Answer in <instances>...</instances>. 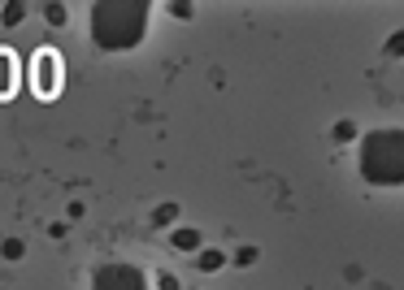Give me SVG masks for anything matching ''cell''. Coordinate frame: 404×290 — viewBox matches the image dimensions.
Wrapping results in <instances>:
<instances>
[{
    "label": "cell",
    "instance_id": "cell-18",
    "mask_svg": "<svg viewBox=\"0 0 404 290\" xmlns=\"http://www.w3.org/2000/svg\"><path fill=\"white\" fill-rule=\"evenodd\" d=\"M83 213H87V208H83V204H79V199H70V208H65V217H70V221H79V217H83Z\"/></svg>",
    "mask_w": 404,
    "mask_h": 290
},
{
    "label": "cell",
    "instance_id": "cell-2",
    "mask_svg": "<svg viewBox=\"0 0 404 290\" xmlns=\"http://www.w3.org/2000/svg\"><path fill=\"white\" fill-rule=\"evenodd\" d=\"M361 178L370 187H404V130L387 126L361 139Z\"/></svg>",
    "mask_w": 404,
    "mask_h": 290
},
{
    "label": "cell",
    "instance_id": "cell-16",
    "mask_svg": "<svg viewBox=\"0 0 404 290\" xmlns=\"http://www.w3.org/2000/svg\"><path fill=\"white\" fill-rule=\"evenodd\" d=\"M157 290H183L174 273H157Z\"/></svg>",
    "mask_w": 404,
    "mask_h": 290
},
{
    "label": "cell",
    "instance_id": "cell-4",
    "mask_svg": "<svg viewBox=\"0 0 404 290\" xmlns=\"http://www.w3.org/2000/svg\"><path fill=\"white\" fill-rule=\"evenodd\" d=\"M91 290H148V273L126 260H105L91 273Z\"/></svg>",
    "mask_w": 404,
    "mask_h": 290
},
{
    "label": "cell",
    "instance_id": "cell-1",
    "mask_svg": "<svg viewBox=\"0 0 404 290\" xmlns=\"http://www.w3.org/2000/svg\"><path fill=\"white\" fill-rule=\"evenodd\" d=\"M153 5L148 0H96L91 5V44L100 52H131L148 35Z\"/></svg>",
    "mask_w": 404,
    "mask_h": 290
},
{
    "label": "cell",
    "instance_id": "cell-11",
    "mask_svg": "<svg viewBox=\"0 0 404 290\" xmlns=\"http://www.w3.org/2000/svg\"><path fill=\"white\" fill-rule=\"evenodd\" d=\"M39 18H44L48 26H65V22H70V9H65V5H39Z\"/></svg>",
    "mask_w": 404,
    "mask_h": 290
},
{
    "label": "cell",
    "instance_id": "cell-19",
    "mask_svg": "<svg viewBox=\"0 0 404 290\" xmlns=\"http://www.w3.org/2000/svg\"><path fill=\"white\" fill-rule=\"evenodd\" d=\"M343 277H348V282H361L365 273H361V265H348V269H343Z\"/></svg>",
    "mask_w": 404,
    "mask_h": 290
},
{
    "label": "cell",
    "instance_id": "cell-8",
    "mask_svg": "<svg viewBox=\"0 0 404 290\" xmlns=\"http://www.w3.org/2000/svg\"><path fill=\"white\" fill-rule=\"evenodd\" d=\"M148 221H153V225H179V204H157L153 208V213H148Z\"/></svg>",
    "mask_w": 404,
    "mask_h": 290
},
{
    "label": "cell",
    "instance_id": "cell-17",
    "mask_svg": "<svg viewBox=\"0 0 404 290\" xmlns=\"http://www.w3.org/2000/svg\"><path fill=\"white\" fill-rule=\"evenodd\" d=\"M65 234H70L65 221H53V225H48V239H65Z\"/></svg>",
    "mask_w": 404,
    "mask_h": 290
},
{
    "label": "cell",
    "instance_id": "cell-7",
    "mask_svg": "<svg viewBox=\"0 0 404 290\" xmlns=\"http://www.w3.org/2000/svg\"><path fill=\"white\" fill-rule=\"evenodd\" d=\"M226 265H231V256L217 251V247H200V251H196V269H200V273H217V269H226Z\"/></svg>",
    "mask_w": 404,
    "mask_h": 290
},
{
    "label": "cell",
    "instance_id": "cell-15",
    "mask_svg": "<svg viewBox=\"0 0 404 290\" xmlns=\"http://www.w3.org/2000/svg\"><path fill=\"white\" fill-rule=\"evenodd\" d=\"M383 52H387V57H404V31H396V35L383 44Z\"/></svg>",
    "mask_w": 404,
    "mask_h": 290
},
{
    "label": "cell",
    "instance_id": "cell-9",
    "mask_svg": "<svg viewBox=\"0 0 404 290\" xmlns=\"http://www.w3.org/2000/svg\"><path fill=\"white\" fill-rule=\"evenodd\" d=\"M27 13H31V5H22V0H13V5H5V9H0V22H5V26H22V22H27Z\"/></svg>",
    "mask_w": 404,
    "mask_h": 290
},
{
    "label": "cell",
    "instance_id": "cell-5",
    "mask_svg": "<svg viewBox=\"0 0 404 290\" xmlns=\"http://www.w3.org/2000/svg\"><path fill=\"white\" fill-rule=\"evenodd\" d=\"M170 247H174V251H191V256H196L200 247H205V234H200L196 225H174V230H170Z\"/></svg>",
    "mask_w": 404,
    "mask_h": 290
},
{
    "label": "cell",
    "instance_id": "cell-3",
    "mask_svg": "<svg viewBox=\"0 0 404 290\" xmlns=\"http://www.w3.org/2000/svg\"><path fill=\"white\" fill-rule=\"evenodd\" d=\"M27 74H31V87H35L39 100H57V95H61L65 70H61V52H57V48H35Z\"/></svg>",
    "mask_w": 404,
    "mask_h": 290
},
{
    "label": "cell",
    "instance_id": "cell-10",
    "mask_svg": "<svg viewBox=\"0 0 404 290\" xmlns=\"http://www.w3.org/2000/svg\"><path fill=\"white\" fill-rule=\"evenodd\" d=\"M357 135H361V130H357V121H352V117L335 121V130H331V139H335V143H352Z\"/></svg>",
    "mask_w": 404,
    "mask_h": 290
},
{
    "label": "cell",
    "instance_id": "cell-12",
    "mask_svg": "<svg viewBox=\"0 0 404 290\" xmlns=\"http://www.w3.org/2000/svg\"><path fill=\"white\" fill-rule=\"evenodd\" d=\"M257 260H261V251L248 243V247H239V251L231 256V265H235V269H252V265H257Z\"/></svg>",
    "mask_w": 404,
    "mask_h": 290
},
{
    "label": "cell",
    "instance_id": "cell-6",
    "mask_svg": "<svg viewBox=\"0 0 404 290\" xmlns=\"http://www.w3.org/2000/svg\"><path fill=\"white\" fill-rule=\"evenodd\" d=\"M18 87V57L9 48H0V100H9Z\"/></svg>",
    "mask_w": 404,
    "mask_h": 290
},
{
    "label": "cell",
    "instance_id": "cell-14",
    "mask_svg": "<svg viewBox=\"0 0 404 290\" xmlns=\"http://www.w3.org/2000/svg\"><path fill=\"white\" fill-rule=\"evenodd\" d=\"M170 18L191 22V18H196V5H191V0H174V5H170Z\"/></svg>",
    "mask_w": 404,
    "mask_h": 290
},
{
    "label": "cell",
    "instance_id": "cell-13",
    "mask_svg": "<svg viewBox=\"0 0 404 290\" xmlns=\"http://www.w3.org/2000/svg\"><path fill=\"white\" fill-rule=\"evenodd\" d=\"M0 256H5V260H22V256H27V243H22V239H5V243H0Z\"/></svg>",
    "mask_w": 404,
    "mask_h": 290
}]
</instances>
